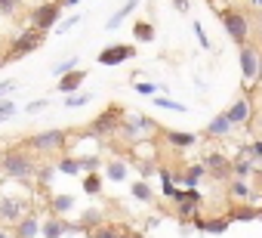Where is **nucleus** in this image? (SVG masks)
Here are the masks:
<instances>
[{"label":"nucleus","instance_id":"nucleus-1","mask_svg":"<svg viewBox=\"0 0 262 238\" xmlns=\"http://www.w3.org/2000/svg\"><path fill=\"white\" fill-rule=\"evenodd\" d=\"M0 170L4 176H10L13 183H34V173H37V158L28 152V149H7L0 155Z\"/></svg>","mask_w":262,"mask_h":238},{"label":"nucleus","instance_id":"nucleus-2","mask_svg":"<svg viewBox=\"0 0 262 238\" xmlns=\"http://www.w3.org/2000/svg\"><path fill=\"white\" fill-rule=\"evenodd\" d=\"M25 213H31V192L0 186V226H16Z\"/></svg>","mask_w":262,"mask_h":238},{"label":"nucleus","instance_id":"nucleus-3","mask_svg":"<svg viewBox=\"0 0 262 238\" xmlns=\"http://www.w3.org/2000/svg\"><path fill=\"white\" fill-rule=\"evenodd\" d=\"M219 22H222L225 37H228L231 44H237V47L250 44V16H247L244 10H237V7H222V10H219Z\"/></svg>","mask_w":262,"mask_h":238},{"label":"nucleus","instance_id":"nucleus-4","mask_svg":"<svg viewBox=\"0 0 262 238\" xmlns=\"http://www.w3.org/2000/svg\"><path fill=\"white\" fill-rule=\"evenodd\" d=\"M65 143H68V133L53 127V130H43V133H34L22 143V149H28L31 155H65Z\"/></svg>","mask_w":262,"mask_h":238},{"label":"nucleus","instance_id":"nucleus-5","mask_svg":"<svg viewBox=\"0 0 262 238\" xmlns=\"http://www.w3.org/2000/svg\"><path fill=\"white\" fill-rule=\"evenodd\" d=\"M151 130H158V124L151 121V117H145V114H139V111H126V114L120 117V130H117V133H123L129 143L136 146V143L148 140Z\"/></svg>","mask_w":262,"mask_h":238},{"label":"nucleus","instance_id":"nucleus-6","mask_svg":"<svg viewBox=\"0 0 262 238\" xmlns=\"http://www.w3.org/2000/svg\"><path fill=\"white\" fill-rule=\"evenodd\" d=\"M59 22H62V4H59V0H47V4H40V7H34L28 13V25L34 31H40V34L53 31Z\"/></svg>","mask_w":262,"mask_h":238},{"label":"nucleus","instance_id":"nucleus-7","mask_svg":"<svg viewBox=\"0 0 262 238\" xmlns=\"http://www.w3.org/2000/svg\"><path fill=\"white\" fill-rule=\"evenodd\" d=\"M170 201L176 204V216H179L182 226H185L188 220H194V216L201 213V207H204V195H201L198 189H176V195H173Z\"/></svg>","mask_w":262,"mask_h":238},{"label":"nucleus","instance_id":"nucleus-8","mask_svg":"<svg viewBox=\"0 0 262 238\" xmlns=\"http://www.w3.org/2000/svg\"><path fill=\"white\" fill-rule=\"evenodd\" d=\"M120 117H123V105H108L102 114L93 117V124H90V133L93 136H114L120 130Z\"/></svg>","mask_w":262,"mask_h":238},{"label":"nucleus","instance_id":"nucleus-9","mask_svg":"<svg viewBox=\"0 0 262 238\" xmlns=\"http://www.w3.org/2000/svg\"><path fill=\"white\" fill-rule=\"evenodd\" d=\"M40 44H43V34H40V31H34V28H28V31L16 34V37L10 41V47H7L4 53H7V59H10V62H16V59H22V56L34 53V50H37Z\"/></svg>","mask_w":262,"mask_h":238},{"label":"nucleus","instance_id":"nucleus-10","mask_svg":"<svg viewBox=\"0 0 262 238\" xmlns=\"http://www.w3.org/2000/svg\"><path fill=\"white\" fill-rule=\"evenodd\" d=\"M259 59H262V50H259L256 44H244V47H237L241 77H244V84H247V87H250V84H256V77H259Z\"/></svg>","mask_w":262,"mask_h":238},{"label":"nucleus","instance_id":"nucleus-11","mask_svg":"<svg viewBox=\"0 0 262 238\" xmlns=\"http://www.w3.org/2000/svg\"><path fill=\"white\" fill-rule=\"evenodd\" d=\"M201 164H204L207 176H213L216 183H228L231 180V158L225 152H210V155H204Z\"/></svg>","mask_w":262,"mask_h":238},{"label":"nucleus","instance_id":"nucleus-12","mask_svg":"<svg viewBox=\"0 0 262 238\" xmlns=\"http://www.w3.org/2000/svg\"><path fill=\"white\" fill-rule=\"evenodd\" d=\"M129 59H136V47L133 44H111V47H102L99 50V65H105V68H114V65H120V62H129Z\"/></svg>","mask_w":262,"mask_h":238},{"label":"nucleus","instance_id":"nucleus-13","mask_svg":"<svg viewBox=\"0 0 262 238\" xmlns=\"http://www.w3.org/2000/svg\"><path fill=\"white\" fill-rule=\"evenodd\" d=\"M225 114H228L231 127H244V124H250V121H253V114H256V108H253V96H237V99L225 108Z\"/></svg>","mask_w":262,"mask_h":238},{"label":"nucleus","instance_id":"nucleus-14","mask_svg":"<svg viewBox=\"0 0 262 238\" xmlns=\"http://www.w3.org/2000/svg\"><path fill=\"white\" fill-rule=\"evenodd\" d=\"M225 195L234 201V204H250V201H256V189H253V183L250 180H228L225 183Z\"/></svg>","mask_w":262,"mask_h":238},{"label":"nucleus","instance_id":"nucleus-15","mask_svg":"<svg viewBox=\"0 0 262 238\" xmlns=\"http://www.w3.org/2000/svg\"><path fill=\"white\" fill-rule=\"evenodd\" d=\"M231 130H234V127H231V121H228V114H225V111H219V114H213V117H210V124H207V130H204V133H207L210 140H228V136H231Z\"/></svg>","mask_w":262,"mask_h":238},{"label":"nucleus","instance_id":"nucleus-16","mask_svg":"<svg viewBox=\"0 0 262 238\" xmlns=\"http://www.w3.org/2000/svg\"><path fill=\"white\" fill-rule=\"evenodd\" d=\"M191 226H194L198 232L222 235V232H228V226H231V223H228V216H213V220H207V216H201V213H198V216L191 220Z\"/></svg>","mask_w":262,"mask_h":238},{"label":"nucleus","instance_id":"nucleus-17","mask_svg":"<svg viewBox=\"0 0 262 238\" xmlns=\"http://www.w3.org/2000/svg\"><path fill=\"white\" fill-rule=\"evenodd\" d=\"M47 210H50V216H62V220H65V216L74 210V198L65 195V192L50 195V198H47Z\"/></svg>","mask_w":262,"mask_h":238},{"label":"nucleus","instance_id":"nucleus-18","mask_svg":"<svg viewBox=\"0 0 262 238\" xmlns=\"http://www.w3.org/2000/svg\"><path fill=\"white\" fill-rule=\"evenodd\" d=\"M13 235L16 238H40V220L34 213H25L16 226H13Z\"/></svg>","mask_w":262,"mask_h":238},{"label":"nucleus","instance_id":"nucleus-19","mask_svg":"<svg viewBox=\"0 0 262 238\" xmlns=\"http://www.w3.org/2000/svg\"><path fill=\"white\" fill-rule=\"evenodd\" d=\"M86 81V68H74V71H68L65 77H59V93H65V96H71V93H77L80 90V84Z\"/></svg>","mask_w":262,"mask_h":238},{"label":"nucleus","instance_id":"nucleus-20","mask_svg":"<svg viewBox=\"0 0 262 238\" xmlns=\"http://www.w3.org/2000/svg\"><path fill=\"white\" fill-rule=\"evenodd\" d=\"M256 173H259V164H253L250 158H244V155L231 158V176L234 180H253Z\"/></svg>","mask_w":262,"mask_h":238},{"label":"nucleus","instance_id":"nucleus-21","mask_svg":"<svg viewBox=\"0 0 262 238\" xmlns=\"http://www.w3.org/2000/svg\"><path fill=\"white\" fill-rule=\"evenodd\" d=\"M139 4H142V0H123V7H120V10H117V13L105 22V28H108V31H117V28H120L129 16L136 13V7H139Z\"/></svg>","mask_w":262,"mask_h":238},{"label":"nucleus","instance_id":"nucleus-22","mask_svg":"<svg viewBox=\"0 0 262 238\" xmlns=\"http://www.w3.org/2000/svg\"><path fill=\"white\" fill-rule=\"evenodd\" d=\"M164 140H167L170 149H191V146L198 143V133H188V130H167Z\"/></svg>","mask_w":262,"mask_h":238},{"label":"nucleus","instance_id":"nucleus-23","mask_svg":"<svg viewBox=\"0 0 262 238\" xmlns=\"http://www.w3.org/2000/svg\"><path fill=\"white\" fill-rule=\"evenodd\" d=\"M126 176H129V164L123 158H111L105 164V180L108 183H126Z\"/></svg>","mask_w":262,"mask_h":238},{"label":"nucleus","instance_id":"nucleus-24","mask_svg":"<svg viewBox=\"0 0 262 238\" xmlns=\"http://www.w3.org/2000/svg\"><path fill=\"white\" fill-rule=\"evenodd\" d=\"M68 232V223L62 216H47L40 223V238H62Z\"/></svg>","mask_w":262,"mask_h":238},{"label":"nucleus","instance_id":"nucleus-25","mask_svg":"<svg viewBox=\"0 0 262 238\" xmlns=\"http://www.w3.org/2000/svg\"><path fill=\"white\" fill-rule=\"evenodd\" d=\"M129 195H133L139 204H155V189L148 180H136V183H129Z\"/></svg>","mask_w":262,"mask_h":238},{"label":"nucleus","instance_id":"nucleus-26","mask_svg":"<svg viewBox=\"0 0 262 238\" xmlns=\"http://www.w3.org/2000/svg\"><path fill=\"white\" fill-rule=\"evenodd\" d=\"M56 173L80 176V161H77V155H59V161H56Z\"/></svg>","mask_w":262,"mask_h":238},{"label":"nucleus","instance_id":"nucleus-27","mask_svg":"<svg viewBox=\"0 0 262 238\" xmlns=\"http://www.w3.org/2000/svg\"><path fill=\"white\" fill-rule=\"evenodd\" d=\"M259 216V207H253V204H237L231 213H228V223H253Z\"/></svg>","mask_w":262,"mask_h":238},{"label":"nucleus","instance_id":"nucleus-28","mask_svg":"<svg viewBox=\"0 0 262 238\" xmlns=\"http://www.w3.org/2000/svg\"><path fill=\"white\" fill-rule=\"evenodd\" d=\"M53 176H56V164L53 161H37V173H34V183L40 186V189H47L50 183H53Z\"/></svg>","mask_w":262,"mask_h":238},{"label":"nucleus","instance_id":"nucleus-29","mask_svg":"<svg viewBox=\"0 0 262 238\" xmlns=\"http://www.w3.org/2000/svg\"><path fill=\"white\" fill-rule=\"evenodd\" d=\"M77 226H80L83 232H93L96 226H102V210H96V207H86V210L80 213V220H77Z\"/></svg>","mask_w":262,"mask_h":238},{"label":"nucleus","instance_id":"nucleus-30","mask_svg":"<svg viewBox=\"0 0 262 238\" xmlns=\"http://www.w3.org/2000/svg\"><path fill=\"white\" fill-rule=\"evenodd\" d=\"M207 176V170H204V164H191L185 173H182V180L179 183H185V189H198V183Z\"/></svg>","mask_w":262,"mask_h":238},{"label":"nucleus","instance_id":"nucleus-31","mask_svg":"<svg viewBox=\"0 0 262 238\" xmlns=\"http://www.w3.org/2000/svg\"><path fill=\"white\" fill-rule=\"evenodd\" d=\"M133 34H136L139 44H151V41H155V25L145 22V19H139V22L133 25Z\"/></svg>","mask_w":262,"mask_h":238},{"label":"nucleus","instance_id":"nucleus-32","mask_svg":"<svg viewBox=\"0 0 262 238\" xmlns=\"http://www.w3.org/2000/svg\"><path fill=\"white\" fill-rule=\"evenodd\" d=\"M151 105H155V108H164V111H188V105H185V102L170 99V96H155V99H151Z\"/></svg>","mask_w":262,"mask_h":238},{"label":"nucleus","instance_id":"nucleus-33","mask_svg":"<svg viewBox=\"0 0 262 238\" xmlns=\"http://www.w3.org/2000/svg\"><path fill=\"white\" fill-rule=\"evenodd\" d=\"M77 161H80V173H99V167H102L99 155H77Z\"/></svg>","mask_w":262,"mask_h":238},{"label":"nucleus","instance_id":"nucleus-34","mask_svg":"<svg viewBox=\"0 0 262 238\" xmlns=\"http://www.w3.org/2000/svg\"><path fill=\"white\" fill-rule=\"evenodd\" d=\"M244 158H250L253 164H262V140H259V136L244 146Z\"/></svg>","mask_w":262,"mask_h":238},{"label":"nucleus","instance_id":"nucleus-35","mask_svg":"<svg viewBox=\"0 0 262 238\" xmlns=\"http://www.w3.org/2000/svg\"><path fill=\"white\" fill-rule=\"evenodd\" d=\"M83 192L86 195H99L102 192V173H83Z\"/></svg>","mask_w":262,"mask_h":238},{"label":"nucleus","instance_id":"nucleus-36","mask_svg":"<svg viewBox=\"0 0 262 238\" xmlns=\"http://www.w3.org/2000/svg\"><path fill=\"white\" fill-rule=\"evenodd\" d=\"M77 59H80V56H68V59H62L59 65H53V77H65L68 71H74V68H77Z\"/></svg>","mask_w":262,"mask_h":238},{"label":"nucleus","instance_id":"nucleus-37","mask_svg":"<svg viewBox=\"0 0 262 238\" xmlns=\"http://www.w3.org/2000/svg\"><path fill=\"white\" fill-rule=\"evenodd\" d=\"M90 102H93V93H71V96H65V108H83Z\"/></svg>","mask_w":262,"mask_h":238},{"label":"nucleus","instance_id":"nucleus-38","mask_svg":"<svg viewBox=\"0 0 262 238\" xmlns=\"http://www.w3.org/2000/svg\"><path fill=\"white\" fill-rule=\"evenodd\" d=\"M176 180H173V173L167 170V167H161V192H164V198H173L176 195V186H173Z\"/></svg>","mask_w":262,"mask_h":238},{"label":"nucleus","instance_id":"nucleus-39","mask_svg":"<svg viewBox=\"0 0 262 238\" xmlns=\"http://www.w3.org/2000/svg\"><path fill=\"white\" fill-rule=\"evenodd\" d=\"M90 238H123V235H120L117 226H105V223H102V226H96V229L90 232Z\"/></svg>","mask_w":262,"mask_h":238},{"label":"nucleus","instance_id":"nucleus-40","mask_svg":"<svg viewBox=\"0 0 262 238\" xmlns=\"http://www.w3.org/2000/svg\"><path fill=\"white\" fill-rule=\"evenodd\" d=\"M16 114H19V108H16L13 99H0V124L10 121V117H16Z\"/></svg>","mask_w":262,"mask_h":238},{"label":"nucleus","instance_id":"nucleus-41","mask_svg":"<svg viewBox=\"0 0 262 238\" xmlns=\"http://www.w3.org/2000/svg\"><path fill=\"white\" fill-rule=\"evenodd\" d=\"M136 93H139V96H161V84L142 81V84H136Z\"/></svg>","mask_w":262,"mask_h":238},{"label":"nucleus","instance_id":"nucleus-42","mask_svg":"<svg viewBox=\"0 0 262 238\" xmlns=\"http://www.w3.org/2000/svg\"><path fill=\"white\" fill-rule=\"evenodd\" d=\"M191 31H194V37H198V44L204 47V50H210L213 44H210V37H207V31H204V25L201 22H191Z\"/></svg>","mask_w":262,"mask_h":238},{"label":"nucleus","instance_id":"nucleus-43","mask_svg":"<svg viewBox=\"0 0 262 238\" xmlns=\"http://www.w3.org/2000/svg\"><path fill=\"white\" fill-rule=\"evenodd\" d=\"M22 0H0V16H16Z\"/></svg>","mask_w":262,"mask_h":238},{"label":"nucleus","instance_id":"nucleus-44","mask_svg":"<svg viewBox=\"0 0 262 238\" xmlns=\"http://www.w3.org/2000/svg\"><path fill=\"white\" fill-rule=\"evenodd\" d=\"M80 19H83L80 13H77V16H68V19H62V22H59V28H56V31H59V34H65V31L77 28V25H80Z\"/></svg>","mask_w":262,"mask_h":238},{"label":"nucleus","instance_id":"nucleus-45","mask_svg":"<svg viewBox=\"0 0 262 238\" xmlns=\"http://www.w3.org/2000/svg\"><path fill=\"white\" fill-rule=\"evenodd\" d=\"M47 105H50V99H31V102H28V105H25L22 111H25V114H40V111H43Z\"/></svg>","mask_w":262,"mask_h":238},{"label":"nucleus","instance_id":"nucleus-46","mask_svg":"<svg viewBox=\"0 0 262 238\" xmlns=\"http://www.w3.org/2000/svg\"><path fill=\"white\" fill-rule=\"evenodd\" d=\"M16 90H19V81H4L0 84V99H10Z\"/></svg>","mask_w":262,"mask_h":238},{"label":"nucleus","instance_id":"nucleus-47","mask_svg":"<svg viewBox=\"0 0 262 238\" xmlns=\"http://www.w3.org/2000/svg\"><path fill=\"white\" fill-rule=\"evenodd\" d=\"M139 170H142V180H148V176L158 173V164L155 161H139Z\"/></svg>","mask_w":262,"mask_h":238},{"label":"nucleus","instance_id":"nucleus-48","mask_svg":"<svg viewBox=\"0 0 262 238\" xmlns=\"http://www.w3.org/2000/svg\"><path fill=\"white\" fill-rule=\"evenodd\" d=\"M173 7H176V13H188V0H173Z\"/></svg>","mask_w":262,"mask_h":238},{"label":"nucleus","instance_id":"nucleus-49","mask_svg":"<svg viewBox=\"0 0 262 238\" xmlns=\"http://www.w3.org/2000/svg\"><path fill=\"white\" fill-rule=\"evenodd\" d=\"M256 41H259V47H262V13H259V22H256Z\"/></svg>","mask_w":262,"mask_h":238},{"label":"nucleus","instance_id":"nucleus-50","mask_svg":"<svg viewBox=\"0 0 262 238\" xmlns=\"http://www.w3.org/2000/svg\"><path fill=\"white\" fill-rule=\"evenodd\" d=\"M0 238H16V235H13V229H10V226H0Z\"/></svg>","mask_w":262,"mask_h":238},{"label":"nucleus","instance_id":"nucleus-51","mask_svg":"<svg viewBox=\"0 0 262 238\" xmlns=\"http://www.w3.org/2000/svg\"><path fill=\"white\" fill-rule=\"evenodd\" d=\"M59 4H62V10H71V7H77V4H80V0H59Z\"/></svg>","mask_w":262,"mask_h":238},{"label":"nucleus","instance_id":"nucleus-52","mask_svg":"<svg viewBox=\"0 0 262 238\" xmlns=\"http://www.w3.org/2000/svg\"><path fill=\"white\" fill-rule=\"evenodd\" d=\"M250 4V10H256V13H262V0H247Z\"/></svg>","mask_w":262,"mask_h":238},{"label":"nucleus","instance_id":"nucleus-53","mask_svg":"<svg viewBox=\"0 0 262 238\" xmlns=\"http://www.w3.org/2000/svg\"><path fill=\"white\" fill-rule=\"evenodd\" d=\"M256 133H259V140H262V114H259V121H256Z\"/></svg>","mask_w":262,"mask_h":238},{"label":"nucleus","instance_id":"nucleus-54","mask_svg":"<svg viewBox=\"0 0 262 238\" xmlns=\"http://www.w3.org/2000/svg\"><path fill=\"white\" fill-rule=\"evenodd\" d=\"M256 84L262 87V59H259V77H256Z\"/></svg>","mask_w":262,"mask_h":238},{"label":"nucleus","instance_id":"nucleus-55","mask_svg":"<svg viewBox=\"0 0 262 238\" xmlns=\"http://www.w3.org/2000/svg\"><path fill=\"white\" fill-rule=\"evenodd\" d=\"M7 62H10V59H7V53H0V68H4Z\"/></svg>","mask_w":262,"mask_h":238},{"label":"nucleus","instance_id":"nucleus-56","mask_svg":"<svg viewBox=\"0 0 262 238\" xmlns=\"http://www.w3.org/2000/svg\"><path fill=\"white\" fill-rule=\"evenodd\" d=\"M256 180H259V186H262V170H259V173H256Z\"/></svg>","mask_w":262,"mask_h":238},{"label":"nucleus","instance_id":"nucleus-57","mask_svg":"<svg viewBox=\"0 0 262 238\" xmlns=\"http://www.w3.org/2000/svg\"><path fill=\"white\" fill-rule=\"evenodd\" d=\"M256 220H259V223H262V207H259V216H256Z\"/></svg>","mask_w":262,"mask_h":238}]
</instances>
